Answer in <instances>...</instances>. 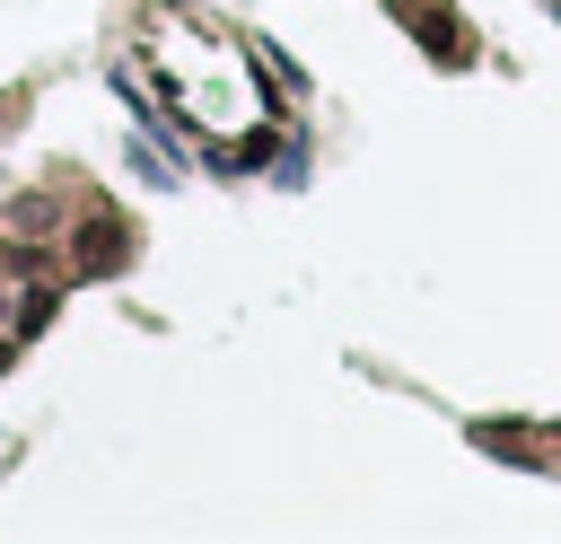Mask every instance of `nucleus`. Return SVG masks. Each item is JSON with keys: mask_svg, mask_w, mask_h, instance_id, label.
Here are the masks:
<instances>
[{"mask_svg": "<svg viewBox=\"0 0 561 544\" xmlns=\"http://www.w3.org/2000/svg\"><path fill=\"white\" fill-rule=\"evenodd\" d=\"M123 254H131V228H123V219H88V237H79V272H123Z\"/></svg>", "mask_w": 561, "mask_h": 544, "instance_id": "obj_1", "label": "nucleus"}, {"mask_svg": "<svg viewBox=\"0 0 561 544\" xmlns=\"http://www.w3.org/2000/svg\"><path fill=\"white\" fill-rule=\"evenodd\" d=\"M403 18H412V35H430V44H438V53H465V35H456V26H447V18H438V9H421V0H412V9H403Z\"/></svg>", "mask_w": 561, "mask_h": 544, "instance_id": "obj_2", "label": "nucleus"}]
</instances>
